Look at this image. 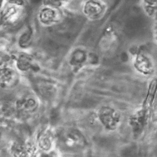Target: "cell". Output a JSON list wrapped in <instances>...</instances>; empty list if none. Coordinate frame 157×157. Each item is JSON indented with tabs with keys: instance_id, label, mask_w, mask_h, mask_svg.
Instances as JSON below:
<instances>
[{
	"instance_id": "cell-12",
	"label": "cell",
	"mask_w": 157,
	"mask_h": 157,
	"mask_svg": "<svg viewBox=\"0 0 157 157\" xmlns=\"http://www.w3.org/2000/svg\"><path fill=\"white\" fill-rule=\"evenodd\" d=\"M20 6L13 4L10 6L6 10L5 17L10 22L17 21L21 15V9Z\"/></svg>"
},
{
	"instance_id": "cell-13",
	"label": "cell",
	"mask_w": 157,
	"mask_h": 157,
	"mask_svg": "<svg viewBox=\"0 0 157 157\" xmlns=\"http://www.w3.org/2000/svg\"><path fill=\"white\" fill-rule=\"evenodd\" d=\"M86 60V54L84 52L78 50L75 52L72 55L71 59V63L74 66H77L78 65H81Z\"/></svg>"
},
{
	"instance_id": "cell-6",
	"label": "cell",
	"mask_w": 157,
	"mask_h": 157,
	"mask_svg": "<svg viewBox=\"0 0 157 157\" xmlns=\"http://www.w3.org/2000/svg\"><path fill=\"white\" fill-rule=\"evenodd\" d=\"M12 153L15 157H35L36 149L30 142L19 141L13 146Z\"/></svg>"
},
{
	"instance_id": "cell-9",
	"label": "cell",
	"mask_w": 157,
	"mask_h": 157,
	"mask_svg": "<svg viewBox=\"0 0 157 157\" xmlns=\"http://www.w3.org/2000/svg\"><path fill=\"white\" fill-rule=\"evenodd\" d=\"M53 134L51 130L45 129L40 132L38 137V145L42 149L44 150H48L51 147L52 142H53Z\"/></svg>"
},
{
	"instance_id": "cell-5",
	"label": "cell",
	"mask_w": 157,
	"mask_h": 157,
	"mask_svg": "<svg viewBox=\"0 0 157 157\" xmlns=\"http://www.w3.org/2000/svg\"><path fill=\"white\" fill-rule=\"evenodd\" d=\"M134 66L136 71L145 75L151 74L154 70L153 62L150 57L145 54H138L134 60Z\"/></svg>"
},
{
	"instance_id": "cell-14",
	"label": "cell",
	"mask_w": 157,
	"mask_h": 157,
	"mask_svg": "<svg viewBox=\"0 0 157 157\" xmlns=\"http://www.w3.org/2000/svg\"><path fill=\"white\" fill-rule=\"evenodd\" d=\"M146 11L147 12L149 13L150 15H152L153 13H155V11L156 10L155 5L156 3L153 1H146Z\"/></svg>"
},
{
	"instance_id": "cell-3",
	"label": "cell",
	"mask_w": 157,
	"mask_h": 157,
	"mask_svg": "<svg viewBox=\"0 0 157 157\" xmlns=\"http://www.w3.org/2000/svg\"><path fill=\"white\" fill-rule=\"evenodd\" d=\"M38 18L44 25H50L59 21L60 18V13L57 7L47 5L39 11Z\"/></svg>"
},
{
	"instance_id": "cell-7",
	"label": "cell",
	"mask_w": 157,
	"mask_h": 157,
	"mask_svg": "<svg viewBox=\"0 0 157 157\" xmlns=\"http://www.w3.org/2000/svg\"><path fill=\"white\" fill-rule=\"evenodd\" d=\"M18 79L17 72L11 67H5L0 69V85L10 87L14 85Z\"/></svg>"
},
{
	"instance_id": "cell-15",
	"label": "cell",
	"mask_w": 157,
	"mask_h": 157,
	"mask_svg": "<svg viewBox=\"0 0 157 157\" xmlns=\"http://www.w3.org/2000/svg\"><path fill=\"white\" fill-rule=\"evenodd\" d=\"M30 40V35L29 33H25L22 35L21 39H20V42L21 44H24V42H25V45H27V44Z\"/></svg>"
},
{
	"instance_id": "cell-1",
	"label": "cell",
	"mask_w": 157,
	"mask_h": 157,
	"mask_svg": "<svg viewBox=\"0 0 157 157\" xmlns=\"http://www.w3.org/2000/svg\"><path fill=\"white\" fill-rule=\"evenodd\" d=\"M60 142L62 145L69 150H77L86 145V140L82 133L75 128H69L63 132Z\"/></svg>"
},
{
	"instance_id": "cell-10",
	"label": "cell",
	"mask_w": 157,
	"mask_h": 157,
	"mask_svg": "<svg viewBox=\"0 0 157 157\" xmlns=\"http://www.w3.org/2000/svg\"><path fill=\"white\" fill-rule=\"evenodd\" d=\"M38 104L33 98H27L22 99L18 104L19 109L25 113H32L36 110Z\"/></svg>"
},
{
	"instance_id": "cell-4",
	"label": "cell",
	"mask_w": 157,
	"mask_h": 157,
	"mask_svg": "<svg viewBox=\"0 0 157 157\" xmlns=\"http://www.w3.org/2000/svg\"><path fill=\"white\" fill-rule=\"evenodd\" d=\"M105 11V6L99 1H88L83 6L84 15L90 20H97L101 18Z\"/></svg>"
},
{
	"instance_id": "cell-11",
	"label": "cell",
	"mask_w": 157,
	"mask_h": 157,
	"mask_svg": "<svg viewBox=\"0 0 157 157\" xmlns=\"http://www.w3.org/2000/svg\"><path fill=\"white\" fill-rule=\"evenodd\" d=\"M17 66L21 71H28L33 67L32 59L27 55L21 54L17 60Z\"/></svg>"
},
{
	"instance_id": "cell-8",
	"label": "cell",
	"mask_w": 157,
	"mask_h": 157,
	"mask_svg": "<svg viewBox=\"0 0 157 157\" xmlns=\"http://www.w3.org/2000/svg\"><path fill=\"white\" fill-rule=\"evenodd\" d=\"M147 119V113L145 111L138 112L131 118L130 125L133 128L135 133H137L141 132L146 124Z\"/></svg>"
},
{
	"instance_id": "cell-2",
	"label": "cell",
	"mask_w": 157,
	"mask_h": 157,
	"mask_svg": "<svg viewBox=\"0 0 157 157\" xmlns=\"http://www.w3.org/2000/svg\"><path fill=\"white\" fill-rule=\"evenodd\" d=\"M98 117L102 124L109 130H114L121 123L120 113L110 106H102L98 111Z\"/></svg>"
}]
</instances>
